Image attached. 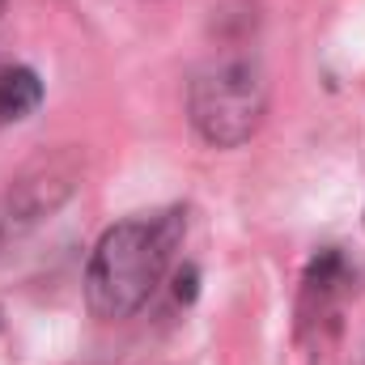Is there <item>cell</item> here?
I'll use <instances>...</instances> for the list:
<instances>
[{
  "label": "cell",
  "instance_id": "cell-3",
  "mask_svg": "<svg viewBox=\"0 0 365 365\" xmlns=\"http://www.w3.org/2000/svg\"><path fill=\"white\" fill-rule=\"evenodd\" d=\"M349 284H353V268L344 251L340 247L319 251L302 276V323H323L336 310V302L349 293Z\"/></svg>",
  "mask_w": 365,
  "mask_h": 365
},
{
  "label": "cell",
  "instance_id": "cell-6",
  "mask_svg": "<svg viewBox=\"0 0 365 365\" xmlns=\"http://www.w3.org/2000/svg\"><path fill=\"white\" fill-rule=\"evenodd\" d=\"M0 9H4V0H0Z\"/></svg>",
  "mask_w": 365,
  "mask_h": 365
},
{
  "label": "cell",
  "instance_id": "cell-4",
  "mask_svg": "<svg viewBox=\"0 0 365 365\" xmlns=\"http://www.w3.org/2000/svg\"><path fill=\"white\" fill-rule=\"evenodd\" d=\"M38 102H43V81L30 68H0V128L30 119Z\"/></svg>",
  "mask_w": 365,
  "mask_h": 365
},
{
  "label": "cell",
  "instance_id": "cell-1",
  "mask_svg": "<svg viewBox=\"0 0 365 365\" xmlns=\"http://www.w3.org/2000/svg\"><path fill=\"white\" fill-rule=\"evenodd\" d=\"M182 234H187V217L179 208L128 217L110 225L98 238L86 268V302L93 314L106 323L132 319L166 280Z\"/></svg>",
  "mask_w": 365,
  "mask_h": 365
},
{
  "label": "cell",
  "instance_id": "cell-2",
  "mask_svg": "<svg viewBox=\"0 0 365 365\" xmlns=\"http://www.w3.org/2000/svg\"><path fill=\"white\" fill-rule=\"evenodd\" d=\"M191 128L200 132L204 145L212 149H238L247 145L268 110V86L255 60H221L204 68L191 93H187Z\"/></svg>",
  "mask_w": 365,
  "mask_h": 365
},
{
  "label": "cell",
  "instance_id": "cell-5",
  "mask_svg": "<svg viewBox=\"0 0 365 365\" xmlns=\"http://www.w3.org/2000/svg\"><path fill=\"white\" fill-rule=\"evenodd\" d=\"M195 297V268H182L179 272V302H191Z\"/></svg>",
  "mask_w": 365,
  "mask_h": 365
}]
</instances>
